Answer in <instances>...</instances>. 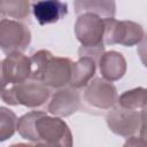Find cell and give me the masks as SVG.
Here are the masks:
<instances>
[{
  "label": "cell",
  "mask_w": 147,
  "mask_h": 147,
  "mask_svg": "<svg viewBox=\"0 0 147 147\" xmlns=\"http://www.w3.org/2000/svg\"><path fill=\"white\" fill-rule=\"evenodd\" d=\"M32 14L40 25L56 23L68 14L67 2L59 0H42L31 3Z\"/></svg>",
  "instance_id": "11"
},
{
  "label": "cell",
  "mask_w": 147,
  "mask_h": 147,
  "mask_svg": "<svg viewBox=\"0 0 147 147\" xmlns=\"http://www.w3.org/2000/svg\"><path fill=\"white\" fill-rule=\"evenodd\" d=\"M52 57H53V54L47 49H40L32 54V56L30 57V62H31L30 79L31 80L41 82L44 72L47 68V64Z\"/></svg>",
  "instance_id": "17"
},
{
  "label": "cell",
  "mask_w": 147,
  "mask_h": 147,
  "mask_svg": "<svg viewBox=\"0 0 147 147\" xmlns=\"http://www.w3.org/2000/svg\"><path fill=\"white\" fill-rule=\"evenodd\" d=\"M9 147H33V144H14Z\"/></svg>",
  "instance_id": "23"
},
{
  "label": "cell",
  "mask_w": 147,
  "mask_h": 147,
  "mask_svg": "<svg viewBox=\"0 0 147 147\" xmlns=\"http://www.w3.org/2000/svg\"><path fill=\"white\" fill-rule=\"evenodd\" d=\"M84 100L88 106L95 109L108 110L117 103L118 94L111 82L103 78H95L86 86Z\"/></svg>",
  "instance_id": "7"
},
{
  "label": "cell",
  "mask_w": 147,
  "mask_h": 147,
  "mask_svg": "<svg viewBox=\"0 0 147 147\" xmlns=\"http://www.w3.org/2000/svg\"><path fill=\"white\" fill-rule=\"evenodd\" d=\"M106 122L111 132L127 139L134 137L136 132L140 130L141 114L117 106L107 114Z\"/></svg>",
  "instance_id": "8"
},
{
  "label": "cell",
  "mask_w": 147,
  "mask_h": 147,
  "mask_svg": "<svg viewBox=\"0 0 147 147\" xmlns=\"http://www.w3.org/2000/svg\"><path fill=\"white\" fill-rule=\"evenodd\" d=\"M105 18L94 14H82L75 23V34L85 49L105 48Z\"/></svg>",
  "instance_id": "3"
},
{
  "label": "cell",
  "mask_w": 147,
  "mask_h": 147,
  "mask_svg": "<svg viewBox=\"0 0 147 147\" xmlns=\"http://www.w3.org/2000/svg\"><path fill=\"white\" fill-rule=\"evenodd\" d=\"M31 42V32L28 25L10 18L0 22V47L6 54L23 53Z\"/></svg>",
  "instance_id": "4"
},
{
  "label": "cell",
  "mask_w": 147,
  "mask_h": 147,
  "mask_svg": "<svg viewBox=\"0 0 147 147\" xmlns=\"http://www.w3.org/2000/svg\"><path fill=\"white\" fill-rule=\"evenodd\" d=\"M76 14H94L102 18H113L115 15L116 5L114 1L105 0H78L74 2Z\"/></svg>",
  "instance_id": "14"
},
{
  "label": "cell",
  "mask_w": 147,
  "mask_h": 147,
  "mask_svg": "<svg viewBox=\"0 0 147 147\" xmlns=\"http://www.w3.org/2000/svg\"><path fill=\"white\" fill-rule=\"evenodd\" d=\"M30 2L25 0H3L0 2L1 20L11 17L14 21H29L30 17Z\"/></svg>",
  "instance_id": "15"
},
{
  "label": "cell",
  "mask_w": 147,
  "mask_h": 147,
  "mask_svg": "<svg viewBox=\"0 0 147 147\" xmlns=\"http://www.w3.org/2000/svg\"><path fill=\"white\" fill-rule=\"evenodd\" d=\"M141 124L139 130V137L147 140V113L141 111Z\"/></svg>",
  "instance_id": "21"
},
{
  "label": "cell",
  "mask_w": 147,
  "mask_h": 147,
  "mask_svg": "<svg viewBox=\"0 0 147 147\" xmlns=\"http://www.w3.org/2000/svg\"><path fill=\"white\" fill-rule=\"evenodd\" d=\"M31 75L30 57L23 53L7 55L1 62V84L2 90L13 85L26 82Z\"/></svg>",
  "instance_id": "6"
},
{
  "label": "cell",
  "mask_w": 147,
  "mask_h": 147,
  "mask_svg": "<svg viewBox=\"0 0 147 147\" xmlns=\"http://www.w3.org/2000/svg\"><path fill=\"white\" fill-rule=\"evenodd\" d=\"M98 64L102 78L111 83L121 79L126 72V61L124 56L116 51L105 52Z\"/></svg>",
  "instance_id": "12"
},
{
  "label": "cell",
  "mask_w": 147,
  "mask_h": 147,
  "mask_svg": "<svg viewBox=\"0 0 147 147\" xmlns=\"http://www.w3.org/2000/svg\"><path fill=\"white\" fill-rule=\"evenodd\" d=\"M147 102V88L136 87L125 91L118 96L117 106L130 110H142Z\"/></svg>",
  "instance_id": "16"
},
{
  "label": "cell",
  "mask_w": 147,
  "mask_h": 147,
  "mask_svg": "<svg viewBox=\"0 0 147 147\" xmlns=\"http://www.w3.org/2000/svg\"><path fill=\"white\" fill-rule=\"evenodd\" d=\"M123 147H147V140L138 137L127 138Z\"/></svg>",
  "instance_id": "20"
},
{
  "label": "cell",
  "mask_w": 147,
  "mask_h": 147,
  "mask_svg": "<svg viewBox=\"0 0 147 147\" xmlns=\"http://www.w3.org/2000/svg\"><path fill=\"white\" fill-rule=\"evenodd\" d=\"M96 71V62L91 57H79L78 61L72 63L70 86L74 88H82L91 83Z\"/></svg>",
  "instance_id": "13"
},
{
  "label": "cell",
  "mask_w": 147,
  "mask_h": 147,
  "mask_svg": "<svg viewBox=\"0 0 147 147\" xmlns=\"http://www.w3.org/2000/svg\"><path fill=\"white\" fill-rule=\"evenodd\" d=\"M137 53H138V55H139L142 64L147 68V34H145V37L142 38V40L138 45Z\"/></svg>",
  "instance_id": "19"
},
{
  "label": "cell",
  "mask_w": 147,
  "mask_h": 147,
  "mask_svg": "<svg viewBox=\"0 0 147 147\" xmlns=\"http://www.w3.org/2000/svg\"><path fill=\"white\" fill-rule=\"evenodd\" d=\"M17 131L31 142H46L61 147H72V134L68 124L60 117L45 111L32 110L18 118Z\"/></svg>",
  "instance_id": "1"
},
{
  "label": "cell",
  "mask_w": 147,
  "mask_h": 147,
  "mask_svg": "<svg viewBox=\"0 0 147 147\" xmlns=\"http://www.w3.org/2000/svg\"><path fill=\"white\" fill-rule=\"evenodd\" d=\"M18 118L15 113L5 107L0 108V140L5 141L10 138L17 130Z\"/></svg>",
  "instance_id": "18"
},
{
  "label": "cell",
  "mask_w": 147,
  "mask_h": 147,
  "mask_svg": "<svg viewBox=\"0 0 147 147\" xmlns=\"http://www.w3.org/2000/svg\"><path fill=\"white\" fill-rule=\"evenodd\" d=\"M33 147H61V146L52 145V144H46V142H33Z\"/></svg>",
  "instance_id": "22"
},
{
  "label": "cell",
  "mask_w": 147,
  "mask_h": 147,
  "mask_svg": "<svg viewBox=\"0 0 147 147\" xmlns=\"http://www.w3.org/2000/svg\"><path fill=\"white\" fill-rule=\"evenodd\" d=\"M141 111H144V113H147V102H146V105H145V107H144V109H142Z\"/></svg>",
  "instance_id": "24"
},
{
  "label": "cell",
  "mask_w": 147,
  "mask_h": 147,
  "mask_svg": "<svg viewBox=\"0 0 147 147\" xmlns=\"http://www.w3.org/2000/svg\"><path fill=\"white\" fill-rule=\"evenodd\" d=\"M105 45L119 44L126 47L139 45L145 37L144 29L140 24L132 21H117L105 18Z\"/></svg>",
  "instance_id": "5"
},
{
  "label": "cell",
  "mask_w": 147,
  "mask_h": 147,
  "mask_svg": "<svg viewBox=\"0 0 147 147\" xmlns=\"http://www.w3.org/2000/svg\"><path fill=\"white\" fill-rule=\"evenodd\" d=\"M51 96V88L37 80H26L24 83L3 88L1 99L10 106H25L38 108L44 106Z\"/></svg>",
  "instance_id": "2"
},
{
  "label": "cell",
  "mask_w": 147,
  "mask_h": 147,
  "mask_svg": "<svg viewBox=\"0 0 147 147\" xmlns=\"http://www.w3.org/2000/svg\"><path fill=\"white\" fill-rule=\"evenodd\" d=\"M72 61L68 57L53 56L47 64L41 83L49 88H63L70 85Z\"/></svg>",
  "instance_id": "10"
},
{
  "label": "cell",
  "mask_w": 147,
  "mask_h": 147,
  "mask_svg": "<svg viewBox=\"0 0 147 147\" xmlns=\"http://www.w3.org/2000/svg\"><path fill=\"white\" fill-rule=\"evenodd\" d=\"M80 106L79 92L69 86L57 90L47 105V111L55 117H68L76 113Z\"/></svg>",
  "instance_id": "9"
}]
</instances>
